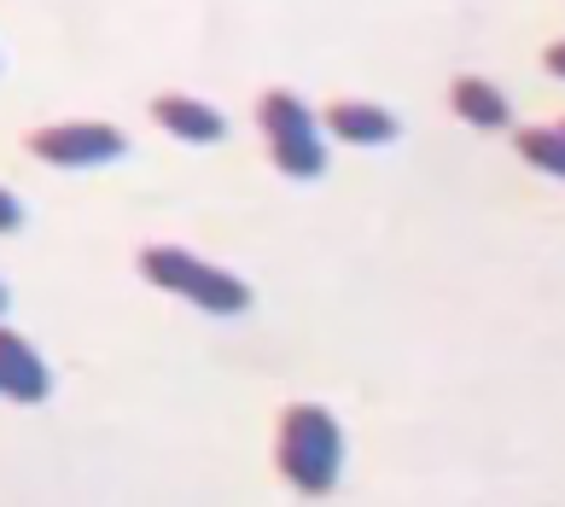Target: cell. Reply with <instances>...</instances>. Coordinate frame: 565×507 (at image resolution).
<instances>
[{
	"label": "cell",
	"instance_id": "12",
	"mask_svg": "<svg viewBox=\"0 0 565 507\" xmlns=\"http://www.w3.org/2000/svg\"><path fill=\"white\" fill-rule=\"evenodd\" d=\"M0 315H7V286H0Z\"/></svg>",
	"mask_w": 565,
	"mask_h": 507
},
{
	"label": "cell",
	"instance_id": "10",
	"mask_svg": "<svg viewBox=\"0 0 565 507\" xmlns=\"http://www.w3.org/2000/svg\"><path fill=\"white\" fill-rule=\"evenodd\" d=\"M18 228H24V204L0 187V234H18Z\"/></svg>",
	"mask_w": 565,
	"mask_h": 507
},
{
	"label": "cell",
	"instance_id": "11",
	"mask_svg": "<svg viewBox=\"0 0 565 507\" xmlns=\"http://www.w3.org/2000/svg\"><path fill=\"white\" fill-rule=\"evenodd\" d=\"M542 65H548V76H559V82H565V41H554V47L542 53Z\"/></svg>",
	"mask_w": 565,
	"mask_h": 507
},
{
	"label": "cell",
	"instance_id": "2",
	"mask_svg": "<svg viewBox=\"0 0 565 507\" xmlns=\"http://www.w3.org/2000/svg\"><path fill=\"white\" fill-rule=\"evenodd\" d=\"M140 274L158 292L186 298L204 315H245L250 309V286L239 281V274L204 263V257H193V251H181V245H146L140 251Z\"/></svg>",
	"mask_w": 565,
	"mask_h": 507
},
{
	"label": "cell",
	"instance_id": "9",
	"mask_svg": "<svg viewBox=\"0 0 565 507\" xmlns=\"http://www.w3.org/2000/svg\"><path fill=\"white\" fill-rule=\"evenodd\" d=\"M513 146H519V158H525V163L542 169V176L565 181V123H559V129H519Z\"/></svg>",
	"mask_w": 565,
	"mask_h": 507
},
{
	"label": "cell",
	"instance_id": "6",
	"mask_svg": "<svg viewBox=\"0 0 565 507\" xmlns=\"http://www.w3.org/2000/svg\"><path fill=\"white\" fill-rule=\"evenodd\" d=\"M152 123H158L163 135L193 140V146H216L227 135V117L216 112V105L193 99V94H158L152 99Z\"/></svg>",
	"mask_w": 565,
	"mask_h": 507
},
{
	"label": "cell",
	"instance_id": "5",
	"mask_svg": "<svg viewBox=\"0 0 565 507\" xmlns=\"http://www.w3.org/2000/svg\"><path fill=\"white\" fill-rule=\"evenodd\" d=\"M47 391H53V373L35 356V345L18 338L12 327H0V397L7 403H47Z\"/></svg>",
	"mask_w": 565,
	"mask_h": 507
},
{
	"label": "cell",
	"instance_id": "7",
	"mask_svg": "<svg viewBox=\"0 0 565 507\" xmlns=\"http://www.w3.org/2000/svg\"><path fill=\"white\" fill-rule=\"evenodd\" d=\"M321 129L344 146H385V140H396L403 123L391 112H380V105H367V99H339V105H327Z\"/></svg>",
	"mask_w": 565,
	"mask_h": 507
},
{
	"label": "cell",
	"instance_id": "4",
	"mask_svg": "<svg viewBox=\"0 0 565 507\" xmlns=\"http://www.w3.org/2000/svg\"><path fill=\"white\" fill-rule=\"evenodd\" d=\"M24 146H30V158L53 163V169H94V163H111V158L129 152V140H122L117 123H94V117L41 123V129L24 135Z\"/></svg>",
	"mask_w": 565,
	"mask_h": 507
},
{
	"label": "cell",
	"instance_id": "8",
	"mask_svg": "<svg viewBox=\"0 0 565 507\" xmlns=\"http://www.w3.org/2000/svg\"><path fill=\"white\" fill-rule=\"evenodd\" d=\"M449 105H455V117L460 123H472V129H508V94L495 88V82L484 76H455L449 82Z\"/></svg>",
	"mask_w": 565,
	"mask_h": 507
},
{
	"label": "cell",
	"instance_id": "3",
	"mask_svg": "<svg viewBox=\"0 0 565 507\" xmlns=\"http://www.w3.org/2000/svg\"><path fill=\"white\" fill-rule=\"evenodd\" d=\"M257 129H263L268 158H275L280 176H291V181H316L321 169H327L321 123H316V112H309L298 94L268 88V94L257 99Z\"/></svg>",
	"mask_w": 565,
	"mask_h": 507
},
{
	"label": "cell",
	"instance_id": "1",
	"mask_svg": "<svg viewBox=\"0 0 565 507\" xmlns=\"http://www.w3.org/2000/svg\"><path fill=\"white\" fill-rule=\"evenodd\" d=\"M275 461H280V478L303 496H327L339 484L344 467V432L332 409L321 403H291L280 414V437H275Z\"/></svg>",
	"mask_w": 565,
	"mask_h": 507
}]
</instances>
